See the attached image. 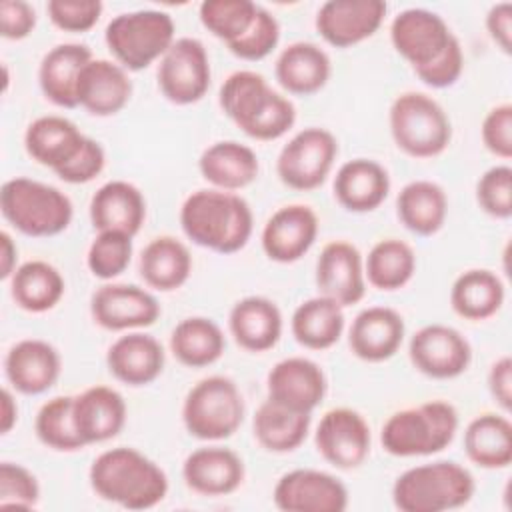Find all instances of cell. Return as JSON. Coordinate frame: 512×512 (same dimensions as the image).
I'll list each match as a JSON object with an SVG mask.
<instances>
[{
    "label": "cell",
    "instance_id": "cell-43",
    "mask_svg": "<svg viewBox=\"0 0 512 512\" xmlns=\"http://www.w3.org/2000/svg\"><path fill=\"white\" fill-rule=\"evenodd\" d=\"M72 404L74 396H54L40 406L36 412L34 430L44 446L58 452H76L86 446L78 436Z\"/></svg>",
    "mask_w": 512,
    "mask_h": 512
},
{
    "label": "cell",
    "instance_id": "cell-50",
    "mask_svg": "<svg viewBox=\"0 0 512 512\" xmlns=\"http://www.w3.org/2000/svg\"><path fill=\"white\" fill-rule=\"evenodd\" d=\"M462 70H464V52L458 38L454 36L446 46V50L432 64L414 68V74L426 86L440 90L456 84V80L462 76Z\"/></svg>",
    "mask_w": 512,
    "mask_h": 512
},
{
    "label": "cell",
    "instance_id": "cell-15",
    "mask_svg": "<svg viewBox=\"0 0 512 512\" xmlns=\"http://www.w3.org/2000/svg\"><path fill=\"white\" fill-rule=\"evenodd\" d=\"M452 38L446 20L426 8H406L390 24V42L412 70L432 64Z\"/></svg>",
    "mask_w": 512,
    "mask_h": 512
},
{
    "label": "cell",
    "instance_id": "cell-32",
    "mask_svg": "<svg viewBox=\"0 0 512 512\" xmlns=\"http://www.w3.org/2000/svg\"><path fill=\"white\" fill-rule=\"evenodd\" d=\"M92 60L86 44L66 42L48 50L38 68V84L46 100L60 108H76V86L82 68Z\"/></svg>",
    "mask_w": 512,
    "mask_h": 512
},
{
    "label": "cell",
    "instance_id": "cell-54",
    "mask_svg": "<svg viewBox=\"0 0 512 512\" xmlns=\"http://www.w3.org/2000/svg\"><path fill=\"white\" fill-rule=\"evenodd\" d=\"M486 30L492 42L504 52H512V4L498 2L486 14Z\"/></svg>",
    "mask_w": 512,
    "mask_h": 512
},
{
    "label": "cell",
    "instance_id": "cell-49",
    "mask_svg": "<svg viewBox=\"0 0 512 512\" xmlns=\"http://www.w3.org/2000/svg\"><path fill=\"white\" fill-rule=\"evenodd\" d=\"M100 0H50L46 12L50 22L64 32H88L102 16Z\"/></svg>",
    "mask_w": 512,
    "mask_h": 512
},
{
    "label": "cell",
    "instance_id": "cell-24",
    "mask_svg": "<svg viewBox=\"0 0 512 512\" xmlns=\"http://www.w3.org/2000/svg\"><path fill=\"white\" fill-rule=\"evenodd\" d=\"M242 458L224 446H204L190 452L182 464L184 484L200 496H228L244 482Z\"/></svg>",
    "mask_w": 512,
    "mask_h": 512
},
{
    "label": "cell",
    "instance_id": "cell-31",
    "mask_svg": "<svg viewBox=\"0 0 512 512\" xmlns=\"http://www.w3.org/2000/svg\"><path fill=\"white\" fill-rule=\"evenodd\" d=\"M332 74V62L324 48L314 42H292L276 58L274 76L278 84L296 96L320 92Z\"/></svg>",
    "mask_w": 512,
    "mask_h": 512
},
{
    "label": "cell",
    "instance_id": "cell-5",
    "mask_svg": "<svg viewBox=\"0 0 512 512\" xmlns=\"http://www.w3.org/2000/svg\"><path fill=\"white\" fill-rule=\"evenodd\" d=\"M458 432V412L446 400H428L388 416L382 448L398 458L432 456L448 448Z\"/></svg>",
    "mask_w": 512,
    "mask_h": 512
},
{
    "label": "cell",
    "instance_id": "cell-10",
    "mask_svg": "<svg viewBox=\"0 0 512 512\" xmlns=\"http://www.w3.org/2000/svg\"><path fill=\"white\" fill-rule=\"evenodd\" d=\"M336 156V136L326 128L308 126L282 146L276 160V174L284 186L298 192H310L326 182Z\"/></svg>",
    "mask_w": 512,
    "mask_h": 512
},
{
    "label": "cell",
    "instance_id": "cell-13",
    "mask_svg": "<svg viewBox=\"0 0 512 512\" xmlns=\"http://www.w3.org/2000/svg\"><path fill=\"white\" fill-rule=\"evenodd\" d=\"M408 356L420 374L434 380H450L468 370L472 348L456 328L426 324L412 334Z\"/></svg>",
    "mask_w": 512,
    "mask_h": 512
},
{
    "label": "cell",
    "instance_id": "cell-47",
    "mask_svg": "<svg viewBox=\"0 0 512 512\" xmlns=\"http://www.w3.org/2000/svg\"><path fill=\"white\" fill-rule=\"evenodd\" d=\"M278 40H280V24L276 16L266 8L258 6L256 18L248 28V32L238 40L230 42L228 50L240 60L256 62L266 58L278 46Z\"/></svg>",
    "mask_w": 512,
    "mask_h": 512
},
{
    "label": "cell",
    "instance_id": "cell-19",
    "mask_svg": "<svg viewBox=\"0 0 512 512\" xmlns=\"http://www.w3.org/2000/svg\"><path fill=\"white\" fill-rule=\"evenodd\" d=\"M316 286L320 296L332 298L342 308L358 304L366 292L364 260L360 250L346 240L324 244L316 260Z\"/></svg>",
    "mask_w": 512,
    "mask_h": 512
},
{
    "label": "cell",
    "instance_id": "cell-42",
    "mask_svg": "<svg viewBox=\"0 0 512 512\" xmlns=\"http://www.w3.org/2000/svg\"><path fill=\"white\" fill-rule=\"evenodd\" d=\"M414 272L416 254L412 246L400 238L378 240L364 260V276L368 284L384 292L404 288Z\"/></svg>",
    "mask_w": 512,
    "mask_h": 512
},
{
    "label": "cell",
    "instance_id": "cell-39",
    "mask_svg": "<svg viewBox=\"0 0 512 512\" xmlns=\"http://www.w3.org/2000/svg\"><path fill=\"white\" fill-rule=\"evenodd\" d=\"M290 330L308 350L332 348L344 332V308L326 296L308 298L292 312Z\"/></svg>",
    "mask_w": 512,
    "mask_h": 512
},
{
    "label": "cell",
    "instance_id": "cell-46",
    "mask_svg": "<svg viewBox=\"0 0 512 512\" xmlns=\"http://www.w3.org/2000/svg\"><path fill=\"white\" fill-rule=\"evenodd\" d=\"M476 202L492 218L508 220L512 216V168L496 164L476 182Z\"/></svg>",
    "mask_w": 512,
    "mask_h": 512
},
{
    "label": "cell",
    "instance_id": "cell-16",
    "mask_svg": "<svg viewBox=\"0 0 512 512\" xmlns=\"http://www.w3.org/2000/svg\"><path fill=\"white\" fill-rule=\"evenodd\" d=\"M160 312L156 296L136 284H104L90 298L92 320L112 332L148 328L160 318Z\"/></svg>",
    "mask_w": 512,
    "mask_h": 512
},
{
    "label": "cell",
    "instance_id": "cell-7",
    "mask_svg": "<svg viewBox=\"0 0 512 512\" xmlns=\"http://www.w3.org/2000/svg\"><path fill=\"white\" fill-rule=\"evenodd\" d=\"M388 124L396 148L412 158L440 156L452 140L446 110L424 92L398 94L390 106Z\"/></svg>",
    "mask_w": 512,
    "mask_h": 512
},
{
    "label": "cell",
    "instance_id": "cell-26",
    "mask_svg": "<svg viewBox=\"0 0 512 512\" xmlns=\"http://www.w3.org/2000/svg\"><path fill=\"white\" fill-rule=\"evenodd\" d=\"M164 360L162 344L152 334L138 330L118 336L106 352L108 372L126 386L154 382L164 370Z\"/></svg>",
    "mask_w": 512,
    "mask_h": 512
},
{
    "label": "cell",
    "instance_id": "cell-23",
    "mask_svg": "<svg viewBox=\"0 0 512 512\" xmlns=\"http://www.w3.org/2000/svg\"><path fill=\"white\" fill-rule=\"evenodd\" d=\"M132 80L128 70L114 60L92 58L78 76L76 98L92 116H114L130 102Z\"/></svg>",
    "mask_w": 512,
    "mask_h": 512
},
{
    "label": "cell",
    "instance_id": "cell-29",
    "mask_svg": "<svg viewBox=\"0 0 512 512\" xmlns=\"http://www.w3.org/2000/svg\"><path fill=\"white\" fill-rule=\"evenodd\" d=\"M86 136L80 128L58 114L32 120L24 132V148L32 160L54 170L64 168L84 146Z\"/></svg>",
    "mask_w": 512,
    "mask_h": 512
},
{
    "label": "cell",
    "instance_id": "cell-38",
    "mask_svg": "<svg viewBox=\"0 0 512 512\" xmlns=\"http://www.w3.org/2000/svg\"><path fill=\"white\" fill-rule=\"evenodd\" d=\"M64 290V276L46 260L22 262L10 278L12 300L18 308L32 314L52 310L62 300Z\"/></svg>",
    "mask_w": 512,
    "mask_h": 512
},
{
    "label": "cell",
    "instance_id": "cell-48",
    "mask_svg": "<svg viewBox=\"0 0 512 512\" xmlns=\"http://www.w3.org/2000/svg\"><path fill=\"white\" fill-rule=\"evenodd\" d=\"M40 500V486L36 476L22 464H0V506L30 510Z\"/></svg>",
    "mask_w": 512,
    "mask_h": 512
},
{
    "label": "cell",
    "instance_id": "cell-6",
    "mask_svg": "<svg viewBox=\"0 0 512 512\" xmlns=\"http://www.w3.org/2000/svg\"><path fill=\"white\" fill-rule=\"evenodd\" d=\"M0 212L24 236L48 238L70 226L74 206L60 188L16 176L0 188Z\"/></svg>",
    "mask_w": 512,
    "mask_h": 512
},
{
    "label": "cell",
    "instance_id": "cell-53",
    "mask_svg": "<svg viewBox=\"0 0 512 512\" xmlns=\"http://www.w3.org/2000/svg\"><path fill=\"white\" fill-rule=\"evenodd\" d=\"M36 26V10L26 0L0 2V34L6 40H24Z\"/></svg>",
    "mask_w": 512,
    "mask_h": 512
},
{
    "label": "cell",
    "instance_id": "cell-27",
    "mask_svg": "<svg viewBox=\"0 0 512 512\" xmlns=\"http://www.w3.org/2000/svg\"><path fill=\"white\" fill-rule=\"evenodd\" d=\"M336 202L356 214L376 210L390 192L388 170L370 158H354L344 162L334 176Z\"/></svg>",
    "mask_w": 512,
    "mask_h": 512
},
{
    "label": "cell",
    "instance_id": "cell-33",
    "mask_svg": "<svg viewBox=\"0 0 512 512\" xmlns=\"http://www.w3.org/2000/svg\"><path fill=\"white\" fill-rule=\"evenodd\" d=\"M198 170L214 188L234 192L256 180L260 162L250 146L236 140H220L200 154Z\"/></svg>",
    "mask_w": 512,
    "mask_h": 512
},
{
    "label": "cell",
    "instance_id": "cell-52",
    "mask_svg": "<svg viewBox=\"0 0 512 512\" xmlns=\"http://www.w3.org/2000/svg\"><path fill=\"white\" fill-rule=\"evenodd\" d=\"M104 164H106V154L102 144L86 136L80 152L64 168H60L56 176L68 184H86V182H92L104 170Z\"/></svg>",
    "mask_w": 512,
    "mask_h": 512
},
{
    "label": "cell",
    "instance_id": "cell-51",
    "mask_svg": "<svg viewBox=\"0 0 512 512\" xmlns=\"http://www.w3.org/2000/svg\"><path fill=\"white\" fill-rule=\"evenodd\" d=\"M482 142L488 152L502 160L512 158V104L504 102L488 110L482 120Z\"/></svg>",
    "mask_w": 512,
    "mask_h": 512
},
{
    "label": "cell",
    "instance_id": "cell-37",
    "mask_svg": "<svg viewBox=\"0 0 512 512\" xmlns=\"http://www.w3.org/2000/svg\"><path fill=\"white\" fill-rule=\"evenodd\" d=\"M464 452L480 468H506L512 462V424L506 414L484 412L472 418L464 430Z\"/></svg>",
    "mask_w": 512,
    "mask_h": 512
},
{
    "label": "cell",
    "instance_id": "cell-17",
    "mask_svg": "<svg viewBox=\"0 0 512 512\" xmlns=\"http://www.w3.org/2000/svg\"><path fill=\"white\" fill-rule=\"evenodd\" d=\"M382 0H328L316 12V30L334 48H350L374 36L384 22Z\"/></svg>",
    "mask_w": 512,
    "mask_h": 512
},
{
    "label": "cell",
    "instance_id": "cell-56",
    "mask_svg": "<svg viewBox=\"0 0 512 512\" xmlns=\"http://www.w3.org/2000/svg\"><path fill=\"white\" fill-rule=\"evenodd\" d=\"M16 260H18V246L12 240V236L6 230H2L0 232V278L2 280L12 278L14 270L18 268Z\"/></svg>",
    "mask_w": 512,
    "mask_h": 512
},
{
    "label": "cell",
    "instance_id": "cell-28",
    "mask_svg": "<svg viewBox=\"0 0 512 512\" xmlns=\"http://www.w3.org/2000/svg\"><path fill=\"white\" fill-rule=\"evenodd\" d=\"M146 220V200L142 192L126 180L102 184L90 200V222L94 230H118L136 236Z\"/></svg>",
    "mask_w": 512,
    "mask_h": 512
},
{
    "label": "cell",
    "instance_id": "cell-11",
    "mask_svg": "<svg viewBox=\"0 0 512 512\" xmlns=\"http://www.w3.org/2000/svg\"><path fill=\"white\" fill-rule=\"evenodd\" d=\"M156 78L162 96L176 106L202 100L212 80L210 58L204 44L190 36L176 38L160 58Z\"/></svg>",
    "mask_w": 512,
    "mask_h": 512
},
{
    "label": "cell",
    "instance_id": "cell-18",
    "mask_svg": "<svg viewBox=\"0 0 512 512\" xmlns=\"http://www.w3.org/2000/svg\"><path fill=\"white\" fill-rule=\"evenodd\" d=\"M318 216L306 204H286L264 224L260 244L264 254L278 264L298 262L314 246Z\"/></svg>",
    "mask_w": 512,
    "mask_h": 512
},
{
    "label": "cell",
    "instance_id": "cell-41",
    "mask_svg": "<svg viewBox=\"0 0 512 512\" xmlns=\"http://www.w3.org/2000/svg\"><path fill=\"white\" fill-rule=\"evenodd\" d=\"M226 348L222 328L206 316L180 320L170 334V352L188 368H206L220 360Z\"/></svg>",
    "mask_w": 512,
    "mask_h": 512
},
{
    "label": "cell",
    "instance_id": "cell-44",
    "mask_svg": "<svg viewBox=\"0 0 512 512\" xmlns=\"http://www.w3.org/2000/svg\"><path fill=\"white\" fill-rule=\"evenodd\" d=\"M258 12L252 0H204L198 16L202 26L226 46L248 32Z\"/></svg>",
    "mask_w": 512,
    "mask_h": 512
},
{
    "label": "cell",
    "instance_id": "cell-21",
    "mask_svg": "<svg viewBox=\"0 0 512 512\" xmlns=\"http://www.w3.org/2000/svg\"><path fill=\"white\" fill-rule=\"evenodd\" d=\"M62 358L58 350L40 338L16 342L4 358V374L10 386L24 396L48 392L60 378Z\"/></svg>",
    "mask_w": 512,
    "mask_h": 512
},
{
    "label": "cell",
    "instance_id": "cell-55",
    "mask_svg": "<svg viewBox=\"0 0 512 512\" xmlns=\"http://www.w3.org/2000/svg\"><path fill=\"white\" fill-rule=\"evenodd\" d=\"M488 390L494 402L504 410V414L512 408V360L510 356L498 358L488 372Z\"/></svg>",
    "mask_w": 512,
    "mask_h": 512
},
{
    "label": "cell",
    "instance_id": "cell-12",
    "mask_svg": "<svg viewBox=\"0 0 512 512\" xmlns=\"http://www.w3.org/2000/svg\"><path fill=\"white\" fill-rule=\"evenodd\" d=\"M318 454L338 470H354L370 454L372 434L364 416L352 408L328 410L314 432Z\"/></svg>",
    "mask_w": 512,
    "mask_h": 512
},
{
    "label": "cell",
    "instance_id": "cell-9",
    "mask_svg": "<svg viewBox=\"0 0 512 512\" xmlns=\"http://www.w3.org/2000/svg\"><path fill=\"white\" fill-rule=\"evenodd\" d=\"M244 398L236 382L228 376H208L198 380L182 404V422L190 436L198 440H226L244 422Z\"/></svg>",
    "mask_w": 512,
    "mask_h": 512
},
{
    "label": "cell",
    "instance_id": "cell-14",
    "mask_svg": "<svg viewBox=\"0 0 512 512\" xmlns=\"http://www.w3.org/2000/svg\"><path fill=\"white\" fill-rule=\"evenodd\" d=\"M276 508L284 512H344L348 488L330 472L296 468L282 474L272 492Z\"/></svg>",
    "mask_w": 512,
    "mask_h": 512
},
{
    "label": "cell",
    "instance_id": "cell-40",
    "mask_svg": "<svg viewBox=\"0 0 512 512\" xmlns=\"http://www.w3.org/2000/svg\"><path fill=\"white\" fill-rule=\"evenodd\" d=\"M502 280L486 268H472L462 272L450 288L452 310L470 322L492 318L504 304Z\"/></svg>",
    "mask_w": 512,
    "mask_h": 512
},
{
    "label": "cell",
    "instance_id": "cell-35",
    "mask_svg": "<svg viewBox=\"0 0 512 512\" xmlns=\"http://www.w3.org/2000/svg\"><path fill=\"white\" fill-rule=\"evenodd\" d=\"M396 214L412 234L434 236L446 222L448 196L432 180H412L398 192Z\"/></svg>",
    "mask_w": 512,
    "mask_h": 512
},
{
    "label": "cell",
    "instance_id": "cell-34",
    "mask_svg": "<svg viewBox=\"0 0 512 512\" xmlns=\"http://www.w3.org/2000/svg\"><path fill=\"white\" fill-rule=\"evenodd\" d=\"M144 284L158 292H172L184 286L192 272V256L184 242L174 236H156L150 240L138 262Z\"/></svg>",
    "mask_w": 512,
    "mask_h": 512
},
{
    "label": "cell",
    "instance_id": "cell-8",
    "mask_svg": "<svg viewBox=\"0 0 512 512\" xmlns=\"http://www.w3.org/2000/svg\"><path fill=\"white\" fill-rule=\"evenodd\" d=\"M174 20L162 10H134L114 16L106 30L104 40L122 68L138 72L160 60L174 44Z\"/></svg>",
    "mask_w": 512,
    "mask_h": 512
},
{
    "label": "cell",
    "instance_id": "cell-1",
    "mask_svg": "<svg viewBox=\"0 0 512 512\" xmlns=\"http://www.w3.org/2000/svg\"><path fill=\"white\" fill-rule=\"evenodd\" d=\"M180 226L194 244L218 254H234L248 244L254 216L240 194L204 188L182 202Z\"/></svg>",
    "mask_w": 512,
    "mask_h": 512
},
{
    "label": "cell",
    "instance_id": "cell-45",
    "mask_svg": "<svg viewBox=\"0 0 512 512\" xmlns=\"http://www.w3.org/2000/svg\"><path fill=\"white\" fill-rule=\"evenodd\" d=\"M132 250V236L118 230H102L88 246V270L94 278L114 280L130 266Z\"/></svg>",
    "mask_w": 512,
    "mask_h": 512
},
{
    "label": "cell",
    "instance_id": "cell-25",
    "mask_svg": "<svg viewBox=\"0 0 512 512\" xmlns=\"http://www.w3.org/2000/svg\"><path fill=\"white\" fill-rule=\"evenodd\" d=\"M74 424L82 442L100 444L116 438L126 424V402L110 386H90L74 396Z\"/></svg>",
    "mask_w": 512,
    "mask_h": 512
},
{
    "label": "cell",
    "instance_id": "cell-4",
    "mask_svg": "<svg viewBox=\"0 0 512 512\" xmlns=\"http://www.w3.org/2000/svg\"><path fill=\"white\" fill-rule=\"evenodd\" d=\"M476 492L474 476L454 460H436L404 470L392 486L400 512H444L466 506Z\"/></svg>",
    "mask_w": 512,
    "mask_h": 512
},
{
    "label": "cell",
    "instance_id": "cell-36",
    "mask_svg": "<svg viewBox=\"0 0 512 512\" xmlns=\"http://www.w3.org/2000/svg\"><path fill=\"white\" fill-rule=\"evenodd\" d=\"M312 416L266 398L252 420L256 442L272 454L294 452L310 432Z\"/></svg>",
    "mask_w": 512,
    "mask_h": 512
},
{
    "label": "cell",
    "instance_id": "cell-57",
    "mask_svg": "<svg viewBox=\"0 0 512 512\" xmlns=\"http://www.w3.org/2000/svg\"><path fill=\"white\" fill-rule=\"evenodd\" d=\"M0 434H8L18 422V404L14 394L8 388H2V406H0Z\"/></svg>",
    "mask_w": 512,
    "mask_h": 512
},
{
    "label": "cell",
    "instance_id": "cell-2",
    "mask_svg": "<svg viewBox=\"0 0 512 512\" xmlns=\"http://www.w3.org/2000/svg\"><path fill=\"white\" fill-rule=\"evenodd\" d=\"M88 480L96 496L128 510L154 508L166 498V472L130 446H118L98 454L90 466Z\"/></svg>",
    "mask_w": 512,
    "mask_h": 512
},
{
    "label": "cell",
    "instance_id": "cell-22",
    "mask_svg": "<svg viewBox=\"0 0 512 512\" xmlns=\"http://www.w3.org/2000/svg\"><path fill=\"white\" fill-rule=\"evenodd\" d=\"M404 334L406 326L400 312L388 306H368L352 320L348 346L356 358L378 364L400 350Z\"/></svg>",
    "mask_w": 512,
    "mask_h": 512
},
{
    "label": "cell",
    "instance_id": "cell-30",
    "mask_svg": "<svg viewBox=\"0 0 512 512\" xmlns=\"http://www.w3.org/2000/svg\"><path fill=\"white\" fill-rule=\"evenodd\" d=\"M228 328L240 348L260 354L278 344L282 312L266 296H246L230 308Z\"/></svg>",
    "mask_w": 512,
    "mask_h": 512
},
{
    "label": "cell",
    "instance_id": "cell-3",
    "mask_svg": "<svg viewBox=\"0 0 512 512\" xmlns=\"http://www.w3.org/2000/svg\"><path fill=\"white\" fill-rule=\"evenodd\" d=\"M218 104L246 136L262 142L282 138L296 122L292 100L254 70L232 72L220 86Z\"/></svg>",
    "mask_w": 512,
    "mask_h": 512
},
{
    "label": "cell",
    "instance_id": "cell-20",
    "mask_svg": "<svg viewBox=\"0 0 512 512\" xmlns=\"http://www.w3.org/2000/svg\"><path fill=\"white\" fill-rule=\"evenodd\" d=\"M268 398L298 412H308L326 396L328 382L324 370L310 358L288 356L272 366L266 376Z\"/></svg>",
    "mask_w": 512,
    "mask_h": 512
}]
</instances>
